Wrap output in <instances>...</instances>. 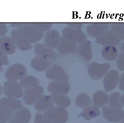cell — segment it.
I'll return each mask as SVG.
<instances>
[{
	"label": "cell",
	"instance_id": "2e32d148",
	"mask_svg": "<svg viewBox=\"0 0 124 123\" xmlns=\"http://www.w3.org/2000/svg\"><path fill=\"white\" fill-rule=\"evenodd\" d=\"M110 25L105 23H94L89 24L87 27V32L89 36L97 38L103 33L109 30Z\"/></svg>",
	"mask_w": 124,
	"mask_h": 123
},
{
	"label": "cell",
	"instance_id": "4dcf8cb0",
	"mask_svg": "<svg viewBox=\"0 0 124 123\" xmlns=\"http://www.w3.org/2000/svg\"><path fill=\"white\" fill-rule=\"evenodd\" d=\"M110 30L122 41H124V23H114L110 25Z\"/></svg>",
	"mask_w": 124,
	"mask_h": 123
},
{
	"label": "cell",
	"instance_id": "74e56055",
	"mask_svg": "<svg viewBox=\"0 0 124 123\" xmlns=\"http://www.w3.org/2000/svg\"><path fill=\"white\" fill-rule=\"evenodd\" d=\"M7 32V26L4 23H0V37L4 36Z\"/></svg>",
	"mask_w": 124,
	"mask_h": 123
},
{
	"label": "cell",
	"instance_id": "d4e9b609",
	"mask_svg": "<svg viewBox=\"0 0 124 123\" xmlns=\"http://www.w3.org/2000/svg\"><path fill=\"white\" fill-rule=\"evenodd\" d=\"M102 55L105 60L108 61H114L118 57V49L116 46H104L102 50Z\"/></svg>",
	"mask_w": 124,
	"mask_h": 123
},
{
	"label": "cell",
	"instance_id": "5bb4252c",
	"mask_svg": "<svg viewBox=\"0 0 124 123\" xmlns=\"http://www.w3.org/2000/svg\"><path fill=\"white\" fill-rule=\"evenodd\" d=\"M34 51L36 57L48 60H53L57 58L58 54L53 49L48 48L42 44H36L34 46Z\"/></svg>",
	"mask_w": 124,
	"mask_h": 123
},
{
	"label": "cell",
	"instance_id": "30bf717a",
	"mask_svg": "<svg viewBox=\"0 0 124 123\" xmlns=\"http://www.w3.org/2000/svg\"><path fill=\"white\" fill-rule=\"evenodd\" d=\"M119 74L116 70H111L108 71L104 76L103 84L105 92H109L113 90L119 82Z\"/></svg>",
	"mask_w": 124,
	"mask_h": 123
},
{
	"label": "cell",
	"instance_id": "83f0119b",
	"mask_svg": "<svg viewBox=\"0 0 124 123\" xmlns=\"http://www.w3.org/2000/svg\"><path fill=\"white\" fill-rule=\"evenodd\" d=\"M100 115L101 111L99 109L96 107L94 106H90L84 108L81 114L82 117L87 121H89L92 119L98 117V116H100Z\"/></svg>",
	"mask_w": 124,
	"mask_h": 123
},
{
	"label": "cell",
	"instance_id": "4316f807",
	"mask_svg": "<svg viewBox=\"0 0 124 123\" xmlns=\"http://www.w3.org/2000/svg\"><path fill=\"white\" fill-rule=\"evenodd\" d=\"M19 82L22 88L25 90L37 87L40 84L38 79L32 75H26Z\"/></svg>",
	"mask_w": 124,
	"mask_h": 123
},
{
	"label": "cell",
	"instance_id": "ffe728a7",
	"mask_svg": "<svg viewBox=\"0 0 124 123\" xmlns=\"http://www.w3.org/2000/svg\"><path fill=\"white\" fill-rule=\"evenodd\" d=\"M35 108L37 111L44 112L54 107V104L50 96L42 95L35 102Z\"/></svg>",
	"mask_w": 124,
	"mask_h": 123
},
{
	"label": "cell",
	"instance_id": "ab89813d",
	"mask_svg": "<svg viewBox=\"0 0 124 123\" xmlns=\"http://www.w3.org/2000/svg\"><path fill=\"white\" fill-rule=\"evenodd\" d=\"M119 48L120 50L122 52V53H124V42H123L122 43H121V44H120Z\"/></svg>",
	"mask_w": 124,
	"mask_h": 123
},
{
	"label": "cell",
	"instance_id": "836d02e7",
	"mask_svg": "<svg viewBox=\"0 0 124 123\" xmlns=\"http://www.w3.org/2000/svg\"><path fill=\"white\" fill-rule=\"evenodd\" d=\"M116 66L121 71H124V53H120L116 59Z\"/></svg>",
	"mask_w": 124,
	"mask_h": 123
},
{
	"label": "cell",
	"instance_id": "e0dca14e",
	"mask_svg": "<svg viewBox=\"0 0 124 123\" xmlns=\"http://www.w3.org/2000/svg\"><path fill=\"white\" fill-rule=\"evenodd\" d=\"M56 49L58 53L62 55H65L75 52L77 50L78 47L76 44L67 40L64 36H61Z\"/></svg>",
	"mask_w": 124,
	"mask_h": 123
},
{
	"label": "cell",
	"instance_id": "7a4b0ae2",
	"mask_svg": "<svg viewBox=\"0 0 124 123\" xmlns=\"http://www.w3.org/2000/svg\"><path fill=\"white\" fill-rule=\"evenodd\" d=\"M43 115L51 123H65L69 120L67 110L57 106L45 111Z\"/></svg>",
	"mask_w": 124,
	"mask_h": 123
},
{
	"label": "cell",
	"instance_id": "7bdbcfd3",
	"mask_svg": "<svg viewBox=\"0 0 124 123\" xmlns=\"http://www.w3.org/2000/svg\"><path fill=\"white\" fill-rule=\"evenodd\" d=\"M2 70H3V69H2V66L0 65V72H1Z\"/></svg>",
	"mask_w": 124,
	"mask_h": 123
},
{
	"label": "cell",
	"instance_id": "6da1fadb",
	"mask_svg": "<svg viewBox=\"0 0 124 123\" xmlns=\"http://www.w3.org/2000/svg\"><path fill=\"white\" fill-rule=\"evenodd\" d=\"M30 43H36L44 36V33L30 25V23H11Z\"/></svg>",
	"mask_w": 124,
	"mask_h": 123
},
{
	"label": "cell",
	"instance_id": "484cf974",
	"mask_svg": "<svg viewBox=\"0 0 124 123\" xmlns=\"http://www.w3.org/2000/svg\"><path fill=\"white\" fill-rule=\"evenodd\" d=\"M50 98L53 104L56 105L57 107L66 109L69 107L71 104V99L66 95H51Z\"/></svg>",
	"mask_w": 124,
	"mask_h": 123
},
{
	"label": "cell",
	"instance_id": "52a82bcc",
	"mask_svg": "<svg viewBox=\"0 0 124 123\" xmlns=\"http://www.w3.org/2000/svg\"><path fill=\"white\" fill-rule=\"evenodd\" d=\"M62 36L75 44H82L87 41V36L81 30L67 27L62 30Z\"/></svg>",
	"mask_w": 124,
	"mask_h": 123
},
{
	"label": "cell",
	"instance_id": "7402d4cb",
	"mask_svg": "<svg viewBox=\"0 0 124 123\" xmlns=\"http://www.w3.org/2000/svg\"><path fill=\"white\" fill-rule=\"evenodd\" d=\"M31 66L36 71L43 72L46 71L52 67V63L48 59L36 57L31 61Z\"/></svg>",
	"mask_w": 124,
	"mask_h": 123
},
{
	"label": "cell",
	"instance_id": "8fae6325",
	"mask_svg": "<svg viewBox=\"0 0 124 123\" xmlns=\"http://www.w3.org/2000/svg\"><path fill=\"white\" fill-rule=\"evenodd\" d=\"M96 41L104 46H116L121 43V41L111 30H108L96 38Z\"/></svg>",
	"mask_w": 124,
	"mask_h": 123
},
{
	"label": "cell",
	"instance_id": "1f68e13d",
	"mask_svg": "<svg viewBox=\"0 0 124 123\" xmlns=\"http://www.w3.org/2000/svg\"><path fill=\"white\" fill-rule=\"evenodd\" d=\"M13 113L10 110L0 107V123H8L13 118Z\"/></svg>",
	"mask_w": 124,
	"mask_h": 123
},
{
	"label": "cell",
	"instance_id": "4fadbf2b",
	"mask_svg": "<svg viewBox=\"0 0 124 123\" xmlns=\"http://www.w3.org/2000/svg\"><path fill=\"white\" fill-rule=\"evenodd\" d=\"M11 38L14 42L16 47L23 51L29 50L32 48V45L16 29L11 32Z\"/></svg>",
	"mask_w": 124,
	"mask_h": 123
},
{
	"label": "cell",
	"instance_id": "f546056e",
	"mask_svg": "<svg viewBox=\"0 0 124 123\" xmlns=\"http://www.w3.org/2000/svg\"><path fill=\"white\" fill-rule=\"evenodd\" d=\"M91 103L92 101H91L90 97L88 94L84 92H82L78 95L75 101V104L78 107L83 109L91 106Z\"/></svg>",
	"mask_w": 124,
	"mask_h": 123
},
{
	"label": "cell",
	"instance_id": "f35d334b",
	"mask_svg": "<svg viewBox=\"0 0 124 123\" xmlns=\"http://www.w3.org/2000/svg\"><path fill=\"white\" fill-rule=\"evenodd\" d=\"M118 85L120 90L124 92V72L119 76Z\"/></svg>",
	"mask_w": 124,
	"mask_h": 123
},
{
	"label": "cell",
	"instance_id": "44dd1931",
	"mask_svg": "<svg viewBox=\"0 0 124 123\" xmlns=\"http://www.w3.org/2000/svg\"><path fill=\"white\" fill-rule=\"evenodd\" d=\"M16 46L11 38L2 36L0 38V49L6 55H12L16 50Z\"/></svg>",
	"mask_w": 124,
	"mask_h": 123
},
{
	"label": "cell",
	"instance_id": "277c9868",
	"mask_svg": "<svg viewBox=\"0 0 124 123\" xmlns=\"http://www.w3.org/2000/svg\"><path fill=\"white\" fill-rule=\"evenodd\" d=\"M27 75V69L23 64L15 63L8 67L5 72L7 81H18Z\"/></svg>",
	"mask_w": 124,
	"mask_h": 123
},
{
	"label": "cell",
	"instance_id": "ee69618b",
	"mask_svg": "<svg viewBox=\"0 0 124 123\" xmlns=\"http://www.w3.org/2000/svg\"><path fill=\"white\" fill-rule=\"evenodd\" d=\"M121 123H124V120H122V121H121Z\"/></svg>",
	"mask_w": 124,
	"mask_h": 123
},
{
	"label": "cell",
	"instance_id": "60d3db41",
	"mask_svg": "<svg viewBox=\"0 0 124 123\" xmlns=\"http://www.w3.org/2000/svg\"><path fill=\"white\" fill-rule=\"evenodd\" d=\"M121 103H122V106H124V94L122 96H121Z\"/></svg>",
	"mask_w": 124,
	"mask_h": 123
},
{
	"label": "cell",
	"instance_id": "d6a6232c",
	"mask_svg": "<svg viewBox=\"0 0 124 123\" xmlns=\"http://www.w3.org/2000/svg\"><path fill=\"white\" fill-rule=\"evenodd\" d=\"M30 25L33 27H35L36 29H38L40 31L42 32H47L52 27V24L50 23H29Z\"/></svg>",
	"mask_w": 124,
	"mask_h": 123
},
{
	"label": "cell",
	"instance_id": "603a6c76",
	"mask_svg": "<svg viewBox=\"0 0 124 123\" xmlns=\"http://www.w3.org/2000/svg\"><path fill=\"white\" fill-rule=\"evenodd\" d=\"M109 95L103 91H97L93 96V103L97 108L104 107L108 104Z\"/></svg>",
	"mask_w": 124,
	"mask_h": 123
},
{
	"label": "cell",
	"instance_id": "9a60e30c",
	"mask_svg": "<svg viewBox=\"0 0 124 123\" xmlns=\"http://www.w3.org/2000/svg\"><path fill=\"white\" fill-rule=\"evenodd\" d=\"M61 36L59 32L50 29L46 32L44 38V45L51 49H56L60 41Z\"/></svg>",
	"mask_w": 124,
	"mask_h": 123
},
{
	"label": "cell",
	"instance_id": "f1b7e54d",
	"mask_svg": "<svg viewBox=\"0 0 124 123\" xmlns=\"http://www.w3.org/2000/svg\"><path fill=\"white\" fill-rule=\"evenodd\" d=\"M121 93L119 92H113L109 96L108 107L114 109H122L123 107L122 103L121 101Z\"/></svg>",
	"mask_w": 124,
	"mask_h": 123
},
{
	"label": "cell",
	"instance_id": "b9f144b4",
	"mask_svg": "<svg viewBox=\"0 0 124 123\" xmlns=\"http://www.w3.org/2000/svg\"><path fill=\"white\" fill-rule=\"evenodd\" d=\"M2 93V87L0 85V96L1 95Z\"/></svg>",
	"mask_w": 124,
	"mask_h": 123
},
{
	"label": "cell",
	"instance_id": "8d00e7d4",
	"mask_svg": "<svg viewBox=\"0 0 124 123\" xmlns=\"http://www.w3.org/2000/svg\"><path fill=\"white\" fill-rule=\"evenodd\" d=\"M67 25L69 27L71 28V29L81 30L82 27L83 26V23H68Z\"/></svg>",
	"mask_w": 124,
	"mask_h": 123
},
{
	"label": "cell",
	"instance_id": "ac0fdd59",
	"mask_svg": "<svg viewBox=\"0 0 124 123\" xmlns=\"http://www.w3.org/2000/svg\"><path fill=\"white\" fill-rule=\"evenodd\" d=\"M0 107L8 109L15 112L23 108V105L22 102L18 99L3 97L0 99Z\"/></svg>",
	"mask_w": 124,
	"mask_h": 123
},
{
	"label": "cell",
	"instance_id": "9c48e42d",
	"mask_svg": "<svg viewBox=\"0 0 124 123\" xmlns=\"http://www.w3.org/2000/svg\"><path fill=\"white\" fill-rule=\"evenodd\" d=\"M44 89L42 86H38L33 88L26 89L24 92L23 101L26 105L30 106L35 104V102L43 95Z\"/></svg>",
	"mask_w": 124,
	"mask_h": 123
},
{
	"label": "cell",
	"instance_id": "3957f363",
	"mask_svg": "<svg viewBox=\"0 0 124 123\" xmlns=\"http://www.w3.org/2000/svg\"><path fill=\"white\" fill-rule=\"evenodd\" d=\"M2 92L6 97L15 99L21 98L24 95L23 89L18 81H7L4 83Z\"/></svg>",
	"mask_w": 124,
	"mask_h": 123
},
{
	"label": "cell",
	"instance_id": "cb8c5ba5",
	"mask_svg": "<svg viewBox=\"0 0 124 123\" xmlns=\"http://www.w3.org/2000/svg\"><path fill=\"white\" fill-rule=\"evenodd\" d=\"M78 53L84 60L90 61L92 59V47L90 41H86L80 44L78 47Z\"/></svg>",
	"mask_w": 124,
	"mask_h": 123
},
{
	"label": "cell",
	"instance_id": "ba28073f",
	"mask_svg": "<svg viewBox=\"0 0 124 123\" xmlns=\"http://www.w3.org/2000/svg\"><path fill=\"white\" fill-rule=\"evenodd\" d=\"M102 111L104 118L109 122L121 123L124 119V111L122 109H114L107 106L103 107Z\"/></svg>",
	"mask_w": 124,
	"mask_h": 123
},
{
	"label": "cell",
	"instance_id": "5b68a950",
	"mask_svg": "<svg viewBox=\"0 0 124 123\" xmlns=\"http://www.w3.org/2000/svg\"><path fill=\"white\" fill-rule=\"evenodd\" d=\"M110 65L108 63L99 64L96 62L91 63L88 66V74L93 80H99L104 77L109 71Z\"/></svg>",
	"mask_w": 124,
	"mask_h": 123
},
{
	"label": "cell",
	"instance_id": "8992f818",
	"mask_svg": "<svg viewBox=\"0 0 124 123\" xmlns=\"http://www.w3.org/2000/svg\"><path fill=\"white\" fill-rule=\"evenodd\" d=\"M46 76L48 80L53 81H62L68 82L69 75L65 72L61 66L54 65L46 70Z\"/></svg>",
	"mask_w": 124,
	"mask_h": 123
},
{
	"label": "cell",
	"instance_id": "d590c367",
	"mask_svg": "<svg viewBox=\"0 0 124 123\" xmlns=\"http://www.w3.org/2000/svg\"><path fill=\"white\" fill-rule=\"evenodd\" d=\"M9 64V60L7 55L5 54L1 49H0V65L6 66Z\"/></svg>",
	"mask_w": 124,
	"mask_h": 123
},
{
	"label": "cell",
	"instance_id": "e575fe53",
	"mask_svg": "<svg viewBox=\"0 0 124 123\" xmlns=\"http://www.w3.org/2000/svg\"><path fill=\"white\" fill-rule=\"evenodd\" d=\"M35 123H51L44 116V115L40 112L36 113L35 116Z\"/></svg>",
	"mask_w": 124,
	"mask_h": 123
},
{
	"label": "cell",
	"instance_id": "d6986e66",
	"mask_svg": "<svg viewBox=\"0 0 124 123\" xmlns=\"http://www.w3.org/2000/svg\"><path fill=\"white\" fill-rule=\"evenodd\" d=\"M31 117L30 110L23 107L13 113V118L8 123H29Z\"/></svg>",
	"mask_w": 124,
	"mask_h": 123
},
{
	"label": "cell",
	"instance_id": "7c38bea8",
	"mask_svg": "<svg viewBox=\"0 0 124 123\" xmlns=\"http://www.w3.org/2000/svg\"><path fill=\"white\" fill-rule=\"evenodd\" d=\"M70 86L67 82L52 81L47 87V90L51 95H66L69 92Z\"/></svg>",
	"mask_w": 124,
	"mask_h": 123
}]
</instances>
